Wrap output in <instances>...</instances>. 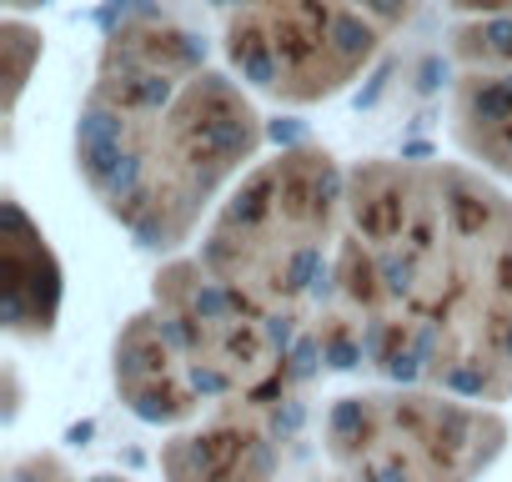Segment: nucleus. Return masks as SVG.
Segmentation results:
<instances>
[{
  "instance_id": "nucleus-10",
  "label": "nucleus",
  "mask_w": 512,
  "mask_h": 482,
  "mask_svg": "<svg viewBox=\"0 0 512 482\" xmlns=\"http://www.w3.org/2000/svg\"><path fill=\"white\" fill-rule=\"evenodd\" d=\"M0 51H6V121H11L16 106H21V91H26V81H31V66H36L41 51H46V41H41V31H36L31 21L6 16V26H0Z\"/></svg>"
},
{
  "instance_id": "nucleus-2",
  "label": "nucleus",
  "mask_w": 512,
  "mask_h": 482,
  "mask_svg": "<svg viewBox=\"0 0 512 482\" xmlns=\"http://www.w3.org/2000/svg\"><path fill=\"white\" fill-rule=\"evenodd\" d=\"M256 91L216 66L191 26L151 0H116L76 111V176L146 252H181L262 161Z\"/></svg>"
},
{
  "instance_id": "nucleus-9",
  "label": "nucleus",
  "mask_w": 512,
  "mask_h": 482,
  "mask_svg": "<svg viewBox=\"0 0 512 482\" xmlns=\"http://www.w3.org/2000/svg\"><path fill=\"white\" fill-rule=\"evenodd\" d=\"M61 262L46 231L31 221L21 196H6V236H0V302L6 332L16 342H46L61 317Z\"/></svg>"
},
{
  "instance_id": "nucleus-8",
  "label": "nucleus",
  "mask_w": 512,
  "mask_h": 482,
  "mask_svg": "<svg viewBox=\"0 0 512 482\" xmlns=\"http://www.w3.org/2000/svg\"><path fill=\"white\" fill-rule=\"evenodd\" d=\"M447 56V131L472 166L512 191V21L462 16Z\"/></svg>"
},
{
  "instance_id": "nucleus-12",
  "label": "nucleus",
  "mask_w": 512,
  "mask_h": 482,
  "mask_svg": "<svg viewBox=\"0 0 512 482\" xmlns=\"http://www.w3.org/2000/svg\"><path fill=\"white\" fill-rule=\"evenodd\" d=\"M457 16H502L512 21V0H447Z\"/></svg>"
},
{
  "instance_id": "nucleus-15",
  "label": "nucleus",
  "mask_w": 512,
  "mask_h": 482,
  "mask_svg": "<svg viewBox=\"0 0 512 482\" xmlns=\"http://www.w3.org/2000/svg\"><path fill=\"white\" fill-rule=\"evenodd\" d=\"M337 482H347V477H337Z\"/></svg>"
},
{
  "instance_id": "nucleus-7",
  "label": "nucleus",
  "mask_w": 512,
  "mask_h": 482,
  "mask_svg": "<svg viewBox=\"0 0 512 482\" xmlns=\"http://www.w3.org/2000/svg\"><path fill=\"white\" fill-rule=\"evenodd\" d=\"M302 422V387L236 397L161 442L166 482H277Z\"/></svg>"
},
{
  "instance_id": "nucleus-3",
  "label": "nucleus",
  "mask_w": 512,
  "mask_h": 482,
  "mask_svg": "<svg viewBox=\"0 0 512 482\" xmlns=\"http://www.w3.org/2000/svg\"><path fill=\"white\" fill-rule=\"evenodd\" d=\"M322 362L231 297L201 257H171L151 302L111 342V382L131 417L186 427L236 397L307 387Z\"/></svg>"
},
{
  "instance_id": "nucleus-1",
  "label": "nucleus",
  "mask_w": 512,
  "mask_h": 482,
  "mask_svg": "<svg viewBox=\"0 0 512 482\" xmlns=\"http://www.w3.org/2000/svg\"><path fill=\"white\" fill-rule=\"evenodd\" d=\"M307 342L332 372L507 402L512 191L472 161H357L332 282Z\"/></svg>"
},
{
  "instance_id": "nucleus-13",
  "label": "nucleus",
  "mask_w": 512,
  "mask_h": 482,
  "mask_svg": "<svg viewBox=\"0 0 512 482\" xmlns=\"http://www.w3.org/2000/svg\"><path fill=\"white\" fill-rule=\"evenodd\" d=\"M36 6H46V0H6V11H11V16H21V11H36Z\"/></svg>"
},
{
  "instance_id": "nucleus-14",
  "label": "nucleus",
  "mask_w": 512,
  "mask_h": 482,
  "mask_svg": "<svg viewBox=\"0 0 512 482\" xmlns=\"http://www.w3.org/2000/svg\"><path fill=\"white\" fill-rule=\"evenodd\" d=\"M86 482H131V477H116V472H96V477H86Z\"/></svg>"
},
{
  "instance_id": "nucleus-6",
  "label": "nucleus",
  "mask_w": 512,
  "mask_h": 482,
  "mask_svg": "<svg viewBox=\"0 0 512 482\" xmlns=\"http://www.w3.org/2000/svg\"><path fill=\"white\" fill-rule=\"evenodd\" d=\"M507 437L492 402L412 382L347 392L322 417V452L347 482H477Z\"/></svg>"
},
{
  "instance_id": "nucleus-11",
  "label": "nucleus",
  "mask_w": 512,
  "mask_h": 482,
  "mask_svg": "<svg viewBox=\"0 0 512 482\" xmlns=\"http://www.w3.org/2000/svg\"><path fill=\"white\" fill-rule=\"evenodd\" d=\"M11 482H86L61 452L41 447V452H26L11 462Z\"/></svg>"
},
{
  "instance_id": "nucleus-4",
  "label": "nucleus",
  "mask_w": 512,
  "mask_h": 482,
  "mask_svg": "<svg viewBox=\"0 0 512 482\" xmlns=\"http://www.w3.org/2000/svg\"><path fill=\"white\" fill-rule=\"evenodd\" d=\"M347 211V171L327 146H282L256 161L201 231V267L256 317L312 352Z\"/></svg>"
},
{
  "instance_id": "nucleus-5",
  "label": "nucleus",
  "mask_w": 512,
  "mask_h": 482,
  "mask_svg": "<svg viewBox=\"0 0 512 482\" xmlns=\"http://www.w3.org/2000/svg\"><path fill=\"white\" fill-rule=\"evenodd\" d=\"M221 61L277 106L342 96L407 26L417 0H211Z\"/></svg>"
}]
</instances>
